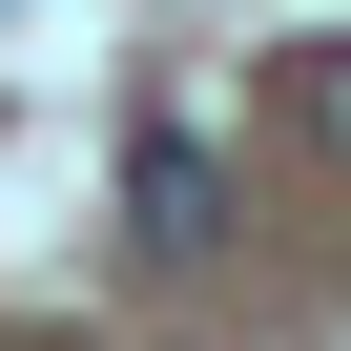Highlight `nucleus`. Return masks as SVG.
Instances as JSON below:
<instances>
[{"mask_svg":"<svg viewBox=\"0 0 351 351\" xmlns=\"http://www.w3.org/2000/svg\"><path fill=\"white\" fill-rule=\"evenodd\" d=\"M124 186H145V248H207V207H228V186H207V145H186V124H145V165H124Z\"/></svg>","mask_w":351,"mask_h":351,"instance_id":"f257e3e1","label":"nucleus"},{"mask_svg":"<svg viewBox=\"0 0 351 351\" xmlns=\"http://www.w3.org/2000/svg\"><path fill=\"white\" fill-rule=\"evenodd\" d=\"M310 124H330V165H351V42H310Z\"/></svg>","mask_w":351,"mask_h":351,"instance_id":"f03ea898","label":"nucleus"}]
</instances>
